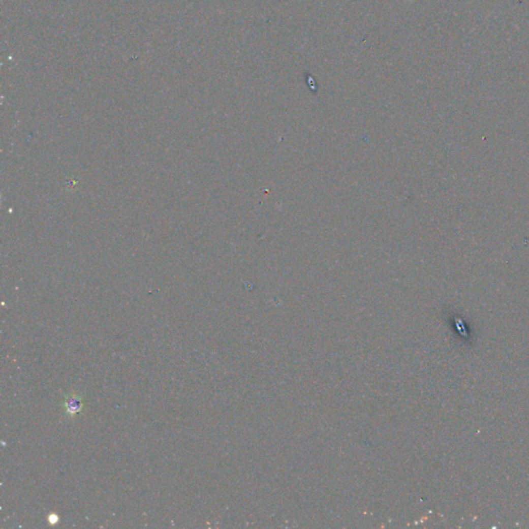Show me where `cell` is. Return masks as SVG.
I'll return each mask as SVG.
<instances>
[{
  "mask_svg": "<svg viewBox=\"0 0 529 529\" xmlns=\"http://www.w3.org/2000/svg\"><path fill=\"white\" fill-rule=\"evenodd\" d=\"M65 409L71 416L78 415L83 410V401L77 395H70L65 400Z\"/></svg>",
  "mask_w": 529,
  "mask_h": 529,
  "instance_id": "6da1fadb",
  "label": "cell"
}]
</instances>
